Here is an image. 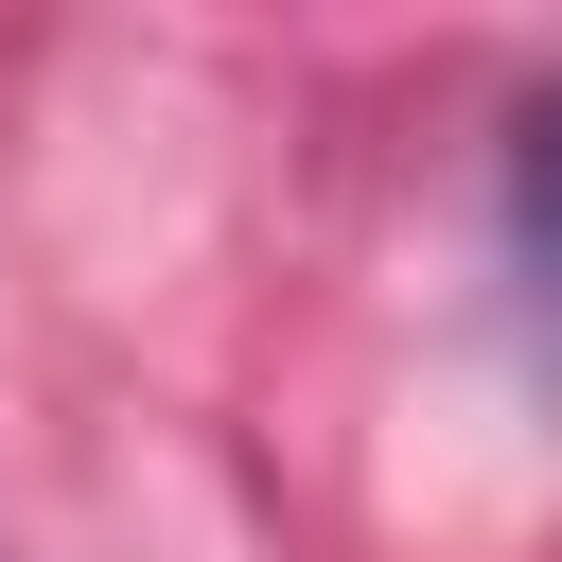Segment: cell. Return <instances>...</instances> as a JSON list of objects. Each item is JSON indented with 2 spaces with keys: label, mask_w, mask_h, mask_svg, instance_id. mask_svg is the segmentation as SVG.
<instances>
[{
  "label": "cell",
  "mask_w": 562,
  "mask_h": 562,
  "mask_svg": "<svg viewBox=\"0 0 562 562\" xmlns=\"http://www.w3.org/2000/svg\"><path fill=\"white\" fill-rule=\"evenodd\" d=\"M509 246H527V281L562 316V88H527V123H509Z\"/></svg>",
  "instance_id": "1"
}]
</instances>
